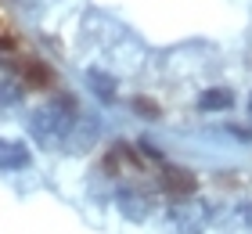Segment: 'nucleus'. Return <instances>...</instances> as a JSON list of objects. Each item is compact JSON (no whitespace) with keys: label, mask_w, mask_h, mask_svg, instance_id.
Returning a JSON list of instances; mask_svg holds the SVG:
<instances>
[{"label":"nucleus","mask_w":252,"mask_h":234,"mask_svg":"<svg viewBox=\"0 0 252 234\" xmlns=\"http://www.w3.org/2000/svg\"><path fill=\"white\" fill-rule=\"evenodd\" d=\"M22 83L18 79H0V104H18L22 101Z\"/></svg>","instance_id":"nucleus-9"},{"label":"nucleus","mask_w":252,"mask_h":234,"mask_svg":"<svg viewBox=\"0 0 252 234\" xmlns=\"http://www.w3.org/2000/svg\"><path fill=\"white\" fill-rule=\"evenodd\" d=\"M116 202H119V213H123L126 220H133V224L148 220V216H152V209H155L152 195L141 191V187H123V191L116 195Z\"/></svg>","instance_id":"nucleus-4"},{"label":"nucleus","mask_w":252,"mask_h":234,"mask_svg":"<svg viewBox=\"0 0 252 234\" xmlns=\"http://www.w3.org/2000/svg\"><path fill=\"white\" fill-rule=\"evenodd\" d=\"M231 104H234V94L227 87H209V90H202V98H198L202 112H227Z\"/></svg>","instance_id":"nucleus-6"},{"label":"nucleus","mask_w":252,"mask_h":234,"mask_svg":"<svg viewBox=\"0 0 252 234\" xmlns=\"http://www.w3.org/2000/svg\"><path fill=\"white\" fill-rule=\"evenodd\" d=\"M158 180H162V191L173 198V202H184V198H191L198 191V177H194L191 169H184V166H162Z\"/></svg>","instance_id":"nucleus-3"},{"label":"nucleus","mask_w":252,"mask_h":234,"mask_svg":"<svg viewBox=\"0 0 252 234\" xmlns=\"http://www.w3.org/2000/svg\"><path fill=\"white\" fill-rule=\"evenodd\" d=\"M133 104H137V112H141V115H148V119H155V115H158V108H155L152 101H144V98H137Z\"/></svg>","instance_id":"nucleus-11"},{"label":"nucleus","mask_w":252,"mask_h":234,"mask_svg":"<svg viewBox=\"0 0 252 234\" xmlns=\"http://www.w3.org/2000/svg\"><path fill=\"white\" fill-rule=\"evenodd\" d=\"M87 83H90V90H94L101 101H116V94H119L116 79H112L108 72H101V68H90V72H87Z\"/></svg>","instance_id":"nucleus-7"},{"label":"nucleus","mask_w":252,"mask_h":234,"mask_svg":"<svg viewBox=\"0 0 252 234\" xmlns=\"http://www.w3.org/2000/svg\"><path fill=\"white\" fill-rule=\"evenodd\" d=\"M22 76H26L29 83H36V87H47L51 83V68L40 65V62H26V65H22Z\"/></svg>","instance_id":"nucleus-8"},{"label":"nucleus","mask_w":252,"mask_h":234,"mask_svg":"<svg viewBox=\"0 0 252 234\" xmlns=\"http://www.w3.org/2000/svg\"><path fill=\"white\" fill-rule=\"evenodd\" d=\"M169 224H173L177 234H202L205 224H209V205L191 195L184 202H177V209L169 213Z\"/></svg>","instance_id":"nucleus-2"},{"label":"nucleus","mask_w":252,"mask_h":234,"mask_svg":"<svg viewBox=\"0 0 252 234\" xmlns=\"http://www.w3.org/2000/svg\"><path fill=\"white\" fill-rule=\"evenodd\" d=\"M249 112H252V98H249Z\"/></svg>","instance_id":"nucleus-12"},{"label":"nucleus","mask_w":252,"mask_h":234,"mask_svg":"<svg viewBox=\"0 0 252 234\" xmlns=\"http://www.w3.org/2000/svg\"><path fill=\"white\" fill-rule=\"evenodd\" d=\"M72 123H76V98L62 94V98L40 104V108L29 115V134L36 137V144H43V148H58L68 137V130H72Z\"/></svg>","instance_id":"nucleus-1"},{"label":"nucleus","mask_w":252,"mask_h":234,"mask_svg":"<svg viewBox=\"0 0 252 234\" xmlns=\"http://www.w3.org/2000/svg\"><path fill=\"white\" fill-rule=\"evenodd\" d=\"M238 224H242L245 231H252V202H245L242 209H238Z\"/></svg>","instance_id":"nucleus-10"},{"label":"nucleus","mask_w":252,"mask_h":234,"mask_svg":"<svg viewBox=\"0 0 252 234\" xmlns=\"http://www.w3.org/2000/svg\"><path fill=\"white\" fill-rule=\"evenodd\" d=\"M29 148L22 140H0V169H26L29 166Z\"/></svg>","instance_id":"nucleus-5"}]
</instances>
